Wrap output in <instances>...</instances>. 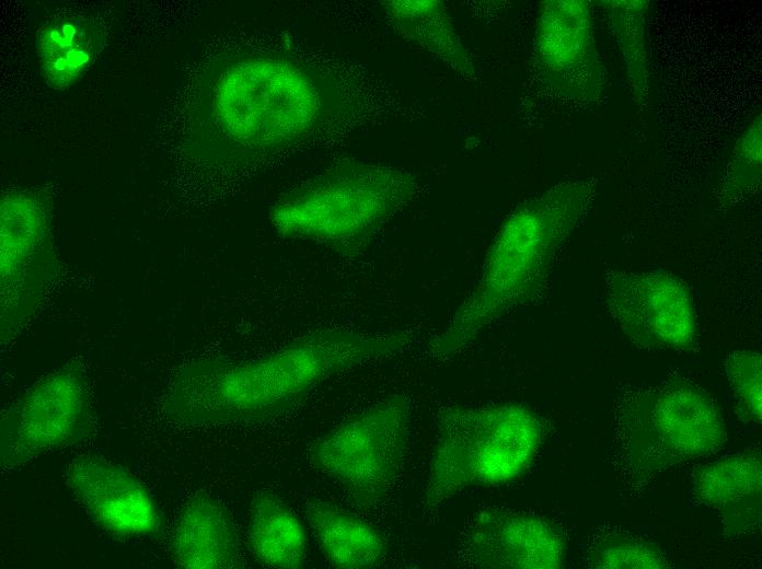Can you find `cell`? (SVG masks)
Returning a JSON list of instances; mask_svg holds the SVG:
<instances>
[{
	"instance_id": "cell-1",
	"label": "cell",
	"mask_w": 762,
	"mask_h": 569,
	"mask_svg": "<svg viewBox=\"0 0 762 569\" xmlns=\"http://www.w3.org/2000/svg\"><path fill=\"white\" fill-rule=\"evenodd\" d=\"M409 341L404 332L323 329L254 359L195 361L175 376L165 410L187 425L266 420L297 406L324 381L397 353Z\"/></svg>"
},
{
	"instance_id": "cell-2",
	"label": "cell",
	"mask_w": 762,
	"mask_h": 569,
	"mask_svg": "<svg viewBox=\"0 0 762 569\" xmlns=\"http://www.w3.org/2000/svg\"><path fill=\"white\" fill-rule=\"evenodd\" d=\"M596 194V182L570 179L511 212L496 233L473 289L429 342L430 355L446 359L460 353L497 320L536 297L556 252Z\"/></svg>"
},
{
	"instance_id": "cell-3",
	"label": "cell",
	"mask_w": 762,
	"mask_h": 569,
	"mask_svg": "<svg viewBox=\"0 0 762 569\" xmlns=\"http://www.w3.org/2000/svg\"><path fill=\"white\" fill-rule=\"evenodd\" d=\"M347 108L338 81L285 55L243 56L221 72L212 94L219 128L250 160L299 144Z\"/></svg>"
},
{
	"instance_id": "cell-4",
	"label": "cell",
	"mask_w": 762,
	"mask_h": 569,
	"mask_svg": "<svg viewBox=\"0 0 762 569\" xmlns=\"http://www.w3.org/2000/svg\"><path fill=\"white\" fill-rule=\"evenodd\" d=\"M416 190L415 178L402 170L344 161L278 198L269 220L280 236L318 242L354 257Z\"/></svg>"
},
{
	"instance_id": "cell-5",
	"label": "cell",
	"mask_w": 762,
	"mask_h": 569,
	"mask_svg": "<svg viewBox=\"0 0 762 569\" xmlns=\"http://www.w3.org/2000/svg\"><path fill=\"white\" fill-rule=\"evenodd\" d=\"M543 428L515 403L453 405L438 416L424 502L435 509L464 491L520 477L539 453Z\"/></svg>"
},
{
	"instance_id": "cell-6",
	"label": "cell",
	"mask_w": 762,
	"mask_h": 569,
	"mask_svg": "<svg viewBox=\"0 0 762 569\" xmlns=\"http://www.w3.org/2000/svg\"><path fill=\"white\" fill-rule=\"evenodd\" d=\"M620 440L633 475L645 479L715 452L726 430L712 397L684 380H671L627 398Z\"/></svg>"
},
{
	"instance_id": "cell-7",
	"label": "cell",
	"mask_w": 762,
	"mask_h": 569,
	"mask_svg": "<svg viewBox=\"0 0 762 569\" xmlns=\"http://www.w3.org/2000/svg\"><path fill=\"white\" fill-rule=\"evenodd\" d=\"M409 423L407 399L391 396L320 437L310 458L360 509L369 510L385 497L402 471Z\"/></svg>"
},
{
	"instance_id": "cell-8",
	"label": "cell",
	"mask_w": 762,
	"mask_h": 569,
	"mask_svg": "<svg viewBox=\"0 0 762 569\" xmlns=\"http://www.w3.org/2000/svg\"><path fill=\"white\" fill-rule=\"evenodd\" d=\"M94 428L82 365L69 361L33 384L1 416L0 462L18 467L89 438Z\"/></svg>"
},
{
	"instance_id": "cell-9",
	"label": "cell",
	"mask_w": 762,
	"mask_h": 569,
	"mask_svg": "<svg viewBox=\"0 0 762 569\" xmlns=\"http://www.w3.org/2000/svg\"><path fill=\"white\" fill-rule=\"evenodd\" d=\"M609 315L636 346L691 350L697 337L695 307L683 280L661 269L609 270Z\"/></svg>"
},
{
	"instance_id": "cell-10",
	"label": "cell",
	"mask_w": 762,
	"mask_h": 569,
	"mask_svg": "<svg viewBox=\"0 0 762 569\" xmlns=\"http://www.w3.org/2000/svg\"><path fill=\"white\" fill-rule=\"evenodd\" d=\"M534 40L540 73L554 92L580 103L600 98L604 73L588 1L541 2Z\"/></svg>"
},
{
	"instance_id": "cell-11",
	"label": "cell",
	"mask_w": 762,
	"mask_h": 569,
	"mask_svg": "<svg viewBox=\"0 0 762 569\" xmlns=\"http://www.w3.org/2000/svg\"><path fill=\"white\" fill-rule=\"evenodd\" d=\"M67 484L91 519L104 531L123 537L154 536L161 514L147 487L113 461L83 455L68 465Z\"/></svg>"
},
{
	"instance_id": "cell-12",
	"label": "cell",
	"mask_w": 762,
	"mask_h": 569,
	"mask_svg": "<svg viewBox=\"0 0 762 569\" xmlns=\"http://www.w3.org/2000/svg\"><path fill=\"white\" fill-rule=\"evenodd\" d=\"M465 553L480 568L557 569L566 548L561 533L538 515L486 509L467 530Z\"/></svg>"
},
{
	"instance_id": "cell-13",
	"label": "cell",
	"mask_w": 762,
	"mask_h": 569,
	"mask_svg": "<svg viewBox=\"0 0 762 569\" xmlns=\"http://www.w3.org/2000/svg\"><path fill=\"white\" fill-rule=\"evenodd\" d=\"M174 562L186 569H226L242 566L241 544L228 509L216 498L198 492L182 508L172 533Z\"/></svg>"
},
{
	"instance_id": "cell-14",
	"label": "cell",
	"mask_w": 762,
	"mask_h": 569,
	"mask_svg": "<svg viewBox=\"0 0 762 569\" xmlns=\"http://www.w3.org/2000/svg\"><path fill=\"white\" fill-rule=\"evenodd\" d=\"M761 457L739 453L698 468L692 481L697 501L714 510L731 533L747 532L761 519Z\"/></svg>"
},
{
	"instance_id": "cell-15",
	"label": "cell",
	"mask_w": 762,
	"mask_h": 569,
	"mask_svg": "<svg viewBox=\"0 0 762 569\" xmlns=\"http://www.w3.org/2000/svg\"><path fill=\"white\" fill-rule=\"evenodd\" d=\"M307 516L332 567L373 568L386 557L382 533L371 523L324 501L312 502Z\"/></svg>"
},
{
	"instance_id": "cell-16",
	"label": "cell",
	"mask_w": 762,
	"mask_h": 569,
	"mask_svg": "<svg viewBox=\"0 0 762 569\" xmlns=\"http://www.w3.org/2000/svg\"><path fill=\"white\" fill-rule=\"evenodd\" d=\"M103 34L97 23L80 14L53 18L39 30L38 57L50 85L76 82L97 56Z\"/></svg>"
},
{
	"instance_id": "cell-17",
	"label": "cell",
	"mask_w": 762,
	"mask_h": 569,
	"mask_svg": "<svg viewBox=\"0 0 762 569\" xmlns=\"http://www.w3.org/2000/svg\"><path fill=\"white\" fill-rule=\"evenodd\" d=\"M249 544L263 566L297 569L305 565V530L298 515L269 491H259L252 501Z\"/></svg>"
},
{
	"instance_id": "cell-18",
	"label": "cell",
	"mask_w": 762,
	"mask_h": 569,
	"mask_svg": "<svg viewBox=\"0 0 762 569\" xmlns=\"http://www.w3.org/2000/svg\"><path fill=\"white\" fill-rule=\"evenodd\" d=\"M384 10L409 40L444 61L464 78H472L475 70L462 46L446 7L439 1L401 0L386 1Z\"/></svg>"
},
{
	"instance_id": "cell-19",
	"label": "cell",
	"mask_w": 762,
	"mask_h": 569,
	"mask_svg": "<svg viewBox=\"0 0 762 569\" xmlns=\"http://www.w3.org/2000/svg\"><path fill=\"white\" fill-rule=\"evenodd\" d=\"M625 65L627 84L639 111H645L649 94V66L646 44L648 1L605 0L600 2Z\"/></svg>"
},
{
	"instance_id": "cell-20",
	"label": "cell",
	"mask_w": 762,
	"mask_h": 569,
	"mask_svg": "<svg viewBox=\"0 0 762 569\" xmlns=\"http://www.w3.org/2000/svg\"><path fill=\"white\" fill-rule=\"evenodd\" d=\"M43 230L37 205L19 194L5 198L1 206V277L2 284L22 272Z\"/></svg>"
},
{
	"instance_id": "cell-21",
	"label": "cell",
	"mask_w": 762,
	"mask_h": 569,
	"mask_svg": "<svg viewBox=\"0 0 762 569\" xmlns=\"http://www.w3.org/2000/svg\"><path fill=\"white\" fill-rule=\"evenodd\" d=\"M762 165V120L755 114L736 142L721 185L724 202H735L752 190L761 182Z\"/></svg>"
},
{
	"instance_id": "cell-22",
	"label": "cell",
	"mask_w": 762,
	"mask_h": 569,
	"mask_svg": "<svg viewBox=\"0 0 762 569\" xmlns=\"http://www.w3.org/2000/svg\"><path fill=\"white\" fill-rule=\"evenodd\" d=\"M588 565L598 569H661L668 561L650 542L625 534H607L588 550Z\"/></svg>"
},
{
	"instance_id": "cell-23",
	"label": "cell",
	"mask_w": 762,
	"mask_h": 569,
	"mask_svg": "<svg viewBox=\"0 0 762 569\" xmlns=\"http://www.w3.org/2000/svg\"><path fill=\"white\" fill-rule=\"evenodd\" d=\"M725 374L740 414L748 420L760 423L762 416L761 355L749 350L730 353L725 361Z\"/></svg>"
}]
</instances>
